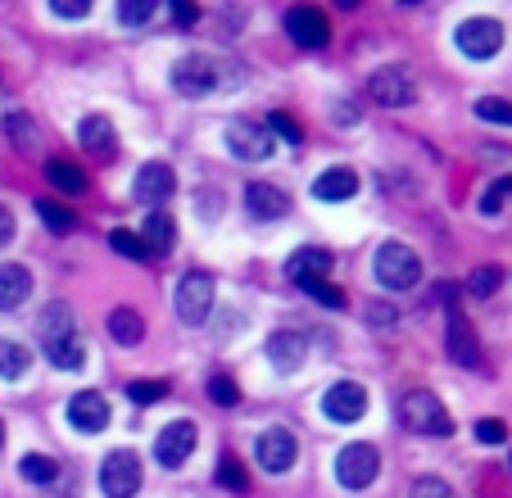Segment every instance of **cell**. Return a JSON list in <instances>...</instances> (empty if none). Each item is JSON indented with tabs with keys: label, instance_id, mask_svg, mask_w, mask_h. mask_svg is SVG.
<instances>
[{
	"label": "cell",
	"instance_id": "obj_1",
	"mask_svg": "<svg viewBox=\"0 0 512 498\" xmlns=\"http://www.w3.org/2000/svg\"><path fill=\"white\" fill-rule=\"evenodd\" d=\"M241 68L232 59H218V55H186L177 59L173 68V87L182 96H209V91H223V87H236L241 82Z\"/></svg>",
	"mask_w": 512,
	"mask_h": 498
},
{
	"label": "cell",
	"instance_id": "obj_2",
	"mask_svg": "<svg viewBox=\"0 0 512 498\" xmlns=\"http://www.w3.org/2000/svg\"><path fill=\"white\" fill-rule=\"evenodd\" d=\"M399 422H404L408 435H426V440H445V435H454V417L445 412V403L435 399V394H426V390L404 394V403H399Z\"/></svg>",
	"mask_w": 512,
	"mask_h": 498
},
{
	"label": "cell",
	"instance_id": "obj_3",
	"mask_svg": "<svg viewBox=\"0 0 512 498\" xmlns=\"http://www.w3.org/2000/svg\"><path fill=\"white\" fill-rule=\"evenodd\" d=\"M440 304L449 308V331H445V349L458 367H476L481 363V345H476V331L467 326V317L458 313V286H440Z\"/></svg>",
	"mask_w": 512,
	"mask_h": 498
},
{
	"label": "cell",
	"instance_id": "obj_4",
	"mask_svg": "<svg viewBox=\"0 0 512 498\" xmlns=\"http://www.w3.org/2000/svg\"><path fill=\"white\" fill-rule=\"evenodd\" d=\"M417 277H422V259H417L408 245L386 240V245L377 249V281L386 290H413Z\"/></svg>",
	"mask_w": 512,
	"mask_h": 498
},
{
	"label": "cell",
	"instance_id": "obj_5",
	"mask_svg": "<svg viewBox=\"0 0 512 498\" xmlns=\"http://www.w3.org/2000/svg\"><path fill=\"white\" fill-rule=\"evenodd\" d=\"M173 308L186 326H204V317H209V308H213V277L209 272H186V277L177 281Z\"/></svg>",
	"mask_w": 512,
	"mask_h": 498
},
{
	"label": "cell",
	"instance_id": "obj_6",
	"mask_svg": "<svg viewBox=\"0 0 512 498\" xmlns=\"http://www.w3.org/2000/svg\"><path fill=\"white\" fill-rule=\"evenodd\" d=\"M100 489L109 498H132L141 489V458L132 449H114L100 467Z\"/></svg>",
	"mask_w": 512,
	"mask_h": 498
},
{
	"label": "cell",
	"instance_id": "obj_7",
	"mask_svg": "<svg viewBox=\"0 0 512 498\" xmlns=\"http://www.w3.org/2000/svg\"><path fill=\"white\" fill-rule=\"evenodd\" d=\"M381 471V453L372 444H345L336 458V476L345 489H368Z\"/></svg>",
	"mask_w": 512,
	"mask_h": 498
},
{
	"label": "cell",
	"instance_id": "obj_8",
	"mask_svg": "<svg viewBox=\"0 0 512 498\" xmlns=\"http://www.w3.org/2000/svg\"><path fill=\"white\" fill-rule=\"evenodd\" d=\"M368 100L381 109H404L417 100V87L404 68H381V73H372V82H368Z\"/></svg>",
	"mask_w": 512,
	"mask_h": 498
},
{
	"label": "cell",
	"instance_id": "obj_9",
	"mask_svg": "<svg viewBox=\"0 0 512 498\" xmlns=\"http://www.w3.org/2000/svg\"><path fill=\"white\" fill-rule=\"evenodd\" d=\"M322 412L340 426H354L363 412H368V390L358 381H336L327 394H322Z\"/></svg>",
	"mask_w": 512,
	"mask_h": 498
},
{
	"label": "cell",
	"instance_id": "obj_10",
	"mask_svg": "<svg viewBox=\"0 0 512 498\" xmlns=\"http://www.w3.org/2000/svg\"><path fill=\"white\" fill-rule=\"evenodd\" d=\"M454 41L467 59H490L503 50V28L494 19H467V23H458Z\"/></svg>",
	"mask_w": 512,
	"mask_h": 498
},
{
	"label": "cell",
	"instance_id": "obj_11",
	"mask_svg": "<svg viewBox=\"0 0 512 498\" xmlns=\"http://www.w3.org/2000/svg\"><path fill=\"white\" fill-rule=\"evenodd\" d=\"M286 32H290V41H295V46L318 50V46H327L331 23H327V14L313 10V5H295V10L286 14Z\"/></svg>",
	"mask_w": 512,
	"mask_h": 498
},
{
	"label": "cell",
	"instance_id": "obj_12",
	"mask_svg": "<svg viewBox=\"0 0 512 498\" xmlns=\"http://www.w3.org/2000/svg\"><path fill=\"white\" fill-rule=\"evenodd\" d=\"M254 453H259V467L272 471V476H281V471L295 467V458H300V444H295V435L290 431H263L259 444H254Z\"/></svg>",
	"mask_w": 512,
	"mask_h": 498
},
{
	"label": "cell",
	"instance_id": "obj_13",
	"mask_svg": "<svg viewBox=\"0 0 512 498\" xmlns=\"http://www.w3.org/2000/svg\"><path fill=\"white\" fill-rule=\"evenodd\" d=\"M223 141H227V150H232L236 159H245V163L268 159L272 154V132L268 127H259V123H227Z\"/></svg>",
	"mask_w": 512,
	"mask_h": 498
},
{
	"label": "cell",
	"instance_id": "obj_14",
	"mask_svg": "<svg viewBox=\"0 0 512 498\" xmlns=\"http://www.w3.org/2000/svg\"><path fill=\"white\" fill-rule=\"evenodd\" d=\"M68 422L78 426L82 435H100V431L109 426V403H105V394H96V390L73 394V399H68Z\"/></svg>",
	"mask_w": 512,
	"mask_h": 498
},
{
	"label": "cell",
	"instance_id": "obj_15",
	"mask_svg": "<svg viewBox=\"0 0 512 498\" xmlns=\"http://www.w3.org/2000/svg\"><path fill=\"white\" fill-rule=\"evenodd\" d=\"M191 453H195V426L191 422H173V426L159 431V440H155L159 467H182Z\"/></svg>",
	"mask_w": 512,
	"mask_h": 498
},
{
	"label": "cell",
	"instance_id": "obj_16",
	"mask_svg": "<svg viewBox=\"0 0 512 498\" xmlns=\"http://www.w3.org/2000/svg\"><path fill=\"white\" fill-rule=\"evenodd\" d=\"M245 209H250L259 222H277V218H286L290 195L272 182H250L245 186Z\"/></svg>",
	"mask_w": 512,
	"mask_h": 498
},
{
	"label": "cell",
	"instance_id": "obj_17",
	"mask_svg": "<svg viewBox=\"0 0 512 498\" xmlns=\"http://www.w3.org/2000/svg\"><path fill=\"white\" fill-rule=\"evenodd\" d=\"M78 141L87 145V154H91V159H100V163H109V159L118 154V132H114V123H109V118H100V114L82 118Z\"/></svg>",
	"mask_w": 512,
	"mask_h": 498
},
{
	"label": "cell",
	"instance_id": "obj_18",
	"mask_svg": "<svg viewBox=\"0 0 512 498\" xmlns=\"http://www.w3.org/2000/svg\"><path fill=\"white\" fill-rule=\"evenodd\" d=\"M173 191H177V177L168 163H145L136 173V200L141 204H164Z\"/></svg>",
	"mask_w": 512,
	"mask_h": 498
},
{
	"label": "cell",
	"instance_id": "obj_19",
	"mask_svg": "<svg viewBox=\"0 0 512 498\" xmlns=\"http://www.w3.org/2000/svg\"><path fill=\"white\" fill-rule=\"evenodd\" d=\"M304 358H309V340L300 331H277L268 340V363L277 372H295V367H304Z\"/></svg>",
	"mask_w": 512,
	"mask_h": 498
},
{
	"label": "cell",
	"instance_id": "obj_20",
	"mask_svg": "<svg viewBox=\"0 0 512 498\" xmlns=\"http://www.w3.org/2000/svg\"><path fill=\"white\" fill-rule=\"evenodd\" d=\"M327 272H331V254L327 249H295L290 254V263H286V277L295 281V286H309V281H327Z\"/></svg>",
	"mask_w": 512,
	"mask_h": 498
},
{
	"label": "cell",
	"instance_id": "obj_21",
	"mask_svg": "<svg viewBox=\"0 0 512 498\" xmlns=\"http://www.w3.org/2000/svg\"><path fill=\"white\" fill-rule=\"evenodd\" d=\"M32 295V272L23 263H0V308L10 313V308L28 304Z\"/></svg>",
	"mask_w": 512,
	"mask_h": 498
},
{
	"label": "cell",
	"instance_id": "obj_22",
	"mask_svg": "<svg viewBox=\"0 0 512 498\" xmlns=\"http://www.w3.org/2000/svg\"><path fill=\"white\" fill-rule=\"evenodd\" d=\"M145 249H150V259H159V254H168L173 249V240H177V227H173V218H168L164 209H150V218H145Z\"/></svg>",
	"mask_w": 512,
	"mask_h": 498
},
{
	"label": "cell",
	"instance_id": "obj_23",
	"mask_svg": "<svg viewBox=\"0 0 512 498\" xmlns=\"http://www.w3.org/2000/svg\"><path fill=\"white\" fill-rule=\"evenodd\" d=\"M41 345H50V340H64V336H78V317H73V308L68 304H50L41 308Z\"/></svg>",
	"mask_w": 512,
	"mask_h": 498
},
{
	"label": "cell",
	"instance_id": "obj_24",
	"mask_svg": "<svg viewBox=\"0 0 512 498\" xmlns=\"http://www.w3.org/2000/svg\"><path fill=\"white\" fill-rule=\"evenodd\" d=\"M354 191H358L354 168H327V173L313 182V195H318V200H349Z\"/></svg>",
	"mask_w": 512,
	"mask_h": 498
},
{
	"label": "cell",
	"instance_id": "obj_25",
	"mask_svg": "<svg viewBox=\"0 0 512 498\" xmlns=\"http://www.w3.org/2000/svg\"><path fill=\"white\" fill-rule=\"evenodd\" d=\"M46 358L59 367V372H78V367H87V345H82V336L50 340V345H46Z\"/></svg>",
	"mask_w": 512,
	"mask_h": 498
},
{
	"label": "cell",
	"instance_id": "obj_26",
	"mask_svg": "<svg viewBox=\"0 0 512 498\" xmlns=\"http://www.w3.org/2000/svg\"><path fill=\"white\" fill-rule=\"evenodd\" d=\"M109 336L118 340V345H141L145 340V322L136 308H114L109 313Z\"/></svg>",
	"mask_w": 512,
	"mask_h": 498
},
{
	"label": "cell",
	"instance_id": "obj_27",
	"mask_svg": "<svg viewBox=\"0 0 512 498\" xmlns=\"http://www.w3.org/2000/svg\"><path fill=\"white\" fill-rule=\"evenodd\" d=\"M32 367V354L23 345H14V340H0V381H19V376H28Z\"/></svg>",
	"mask_w": 512,
	"mask_h": 498
},
{
	"label": "cell",
	"instance_id": "obj_28",
	"mask_svg": "<svg viewBox=\"0 0 512 498\" xmlns=\"http://www.w3.org/2000/svg\"><path fill=\"white\" fill-rule=\"evenodd\" d=\"M46 177H50V182H55L64 195H82V191H87V177H82V168H73L68 159H50Z\"/></svg>",
	"mask_w": 512,
	"mask_h": 498
},
{
	"label": "cell",
	"instance_id": "obj_29",
	"mask_svg": "<svg viewBox=\"0 0 512 498\" xmlns=\"http://www.w3.org/2000/svg\"><path fill=\"white\" fill-rule=\"evenodd\" d=\"M5 136H14V145H19L23 154H37V145H41V132L32 127L28 114H10V118H5Z\"/></svg>",
	"mask_w": 512,
	"mask_h": 498
},
{
	"label": "cell",
	"instance_id": "obj_30",
	"mask_svg": "<svg viewBox=\"0 0 512 498\" xmlns=\"http://www.w3.org/2000/svg\"><path fill=\"white\" fill-rule=\"evenodd\" d=\"M37 213H41V222H46L55 236H68V231L78 227V218H73L64 204H55V200H37Z\"/></svg>",
	"mask_w": 512,
	"mask_h": 498
},
{
	"label": "cell",
	"instance_id": "obj_31",
	"mask_svg": "<svg viewBox=\"0 0 512 498\" xmlns=\"http://www.w3.org/2000/svg\"><path fill=\"white\" fill-rule=\"evenodd\" d=\"M23 480H32V485H50V480L59 476V462L55 458H41V453H28V458L19 462Z\"/></svg>",
	"mask_w": 512,
	"mask_h": 498
},
{
	"label": "cell",
	"instance_id": "obj_32",
	"mask_svg": "<svg viewBox=\"0 0 512 498\" xmlns=\"http://www.w3.org/2000/svg\"><path fill=\"white\" fill-rule=\"evenodd\" d=\"M109 245H114L118 254H127L132 263H145V259H150V249H145V240L136 236V231H109Z\"/></svg>",
	"mask_w": 512,
	"mask_h": 498
},
{
	"label": "cell",
	"instance_id": "obj_33",
	"mask_svg": "<svg viewBox=\"0 0 512 498\" xmlns=\"http://www.w3.org/2000/svg\"><path fill=\"white\" fill-rule=\"evenodd\" d=\"M476 118H485V123H503V127H512V100H499V96L476 100Z\"/></svg>",
	"mask_w": 512,
	"mask_h": 498
},
{
	"label": "cell",
	"instance_id": "obj_34",
	"mask_svg": "<svg viewBox=\"0 0 512 498\" xmlns=\"http://www.w3.org/2000/svg\"><path fill=\"white\" fill-rule=\"evenodd\" d=\"M499 281H503V272H499V268H476L472 277H467V295L490 299L494 290H499Z\"/></svg>",
	"mask_w": 512,
	"mask_h": 498
},
{
	"label": "cell",
	"instance_id": "obj_35",
	"mask_svg": "<svg viewBox=\"0 0 512 498\" xmlns=\"http://www.w3.org/2000/svg\"><path fill=\"white\" fill-rule=\"evenodd\" d=\"M508 200H512V177H494V186L481 195V213H485V218H494V213H499Z\"/></svg>",
	"mask_w": 512,
	"mask_h": 498
},
{
	"label": "cell",
	"instance_id": "obj_36",
	"mask_svg": "<svg viewBox=\"0 0 512 498\" xmlns=\"http://www.w3.org/2000/svg\"><path fill=\"white\" fill-rule=\"evenodd\" d=\"M155 0H127V5H118V19L127 23V28H141V23H150L155 19Z\"/></svg>",
	"mask_w": 512,
	"mask_h": 498
},
{
	"label": "cell",
	"instance_id": "obj_37",
	"mask_svg": "<svg viewBox=\"0 0 512 498\" xmlns=\"http://www.w3.org/2000/svg\"><path fill=\"white\" fill-rule=\"evenodd\" d=\"M209 399L218 403V408H236V403H241V390H236L232 376H209Z\"/></svg>",
	"mask_w": 512,
	"mask_h": 498
},
{
	"label": "cell",
	"instance_id": "obj_38",
	"mask_svg": "<svg viewBox=\"0 0 512 498\" xmlns=\"http://www.w3.org/2000/svg\"><path fill=\"white\" fill-rule=\"evenodd\" d=\"M218 485H227L232 494H245V489H250V476L241 471V462L236 458H223L218 462Z\"/></svg>",
	"mask_w": 512,
	"mask_h": 498
},
{
	"label": "cell",
	"instance_id": "obj_39",
	"mask_svg": "<svg viewBox=\"0 0 512 498\" xmlns=\"http://www.w3.org/2000/svg\"><path fill=\"white\" fill-rule=\"evenodd\" d=\"M268 132H277L281 141H290V145H300V141H304V127L295 123L290 114H272V118H268Z\"/></svg>",
	"mask_w": 512,
	"mask_h": 498
},
{
	"label": "cell",
	"instance_id": "obj_40",
	"mask_svg": "<svg viewBox=\"0 0 512 498\" xmlns=\"http://www.w3.org/2000/svg\"><path fill=\"white\" fill-rule=\"evenodd\" d=\"M127 394H132L136 403H159L168 394V381H132L127 385Z\"/></svg>",
	"mask_w": 512,
	"mask_h": 498
},
{
	"label": "cell",
	"instance_id": "obj_41",
	"mask_svg": "<svg viewBox=\"0 0 512 498\" xmlns=\"http://www.w3.org/2000/svg\"><path fill=\"white\" fill-rule=\"evenodd\" d=\"M413 498H458V494H454V489H449L440 476H422V480L413 485Z\"/></svg>",
	"mask_w": 512,
	"mask_h": 498
},
{
	"label": "cell",
	"instance_id": "obj_42",
	"mask_svg": "<svg viewBox=\"0 0 512 498\" xmlns=\"http://www.w3.org/2000/svg\"><path fill=\"white\" fill-rule=\"evenodd\" d=\"M304 290H309V295L318 299V304H327V308H345V295H340V290L331 286V281H309Z\"/></svg>",
	"mask_w": 512,
	"mask_h": 498
},
{
	"label": "cell",
	"instance_id": "obj_43",
	"mask_svg": "<svg viewBox=\"0 0 512 498\" xmlns=\"http://www.w3.org/2000/svg\"><path fill=\"white\" fill-rule=\"evenodd\" d=\"M503 435H508V426L494 422V417H485V422H476V440L481 444H503Z\"/></svg>",
	"mask_w": 512,
	"mask_h": 498
},
{
	"label": "cell",
	"instance_id": "obj_44",
	"mask_svg": "<svg viewBox=\"0 0 512 498\" xmlns=\"http://www.w3.org/2000/svg\"><path fill=\"white\" fill-rule=\"evenodd\" d=\"M50 10H55L59 19H87V14H91V5H87V0H55Z\"/></svg>",
	"mask_w": 512,
	"mask_h": 498
},
{
	"label": "cell",
	"instance_id": "obj_45",
	"mask_svg": "<svg viewBox=\"0 0 512 498\" xmlns=\"http://www.w3.org/2000/svg\"><path fill=\"white\" fill-rule=\"evenodd\" d=\"M195 19H200V10H195V5H186V0H182V5H173V23H177V28H191Z\"/></svg>",
	"mask_w": 512,
	"mask_h": 498
},
{
	"label": "cell",
	"instance_id": "obj_46",
	"mask_svg": "<svg viewBox=\"0 0 512 498\" xmlns=\"http://www.w3.org/2000/svg\"><path fill=\"white\" fill-rule=\"evenodd\" d=\"M10 240H14V213L0 204V249L10 245Z\"/></svg>",
	"mask_w": 512,
	"mask_h": 498
},
{
	"label": "cell",
	"instance_id": "obj_47",
	"mask_svg": "<svg viewBox=\"0 0 512 498\" xmlns=\"http://www.w3.org/2000/svg\"><path fill=\"white\" fill-rule=\"evenodd\" d=\"M368 317H377V322H390L395 313H390V308H381V304H368Z\"/></svg>",
	"mask_w": 512,
	"mask_h": 498
},
{
	"label": "cell",
	"instance_id": "obj_48",
	"mask_svg": "<svg viewBox=\"0 0 512 498\" xmlns=\"http://www.w3.org/2000/svg\"><path fill=\"white\" fill-rule=\"evenodd\" d=\"M336 109H340V114H336L340 123H354V118H358V114H354V105H349V100H345V105H336Z\"/></svg>",
	"mask_w": 512,
	"mask_h": 498
},
{
	"label": "cell",
	"instance_id": "obj_49",
	"mask_svg": "<svg viewBox=\"0 0 512 498\" xmlns=\"http://www.w3.org/2000/svg\"><path fill=\"white\" fill-rule=\"evenodd\" d=\"M0 449H5V422H0Z\"/></svg>",
	"mask_w": 512,
	"mask_h": 498
}]
</instances>
